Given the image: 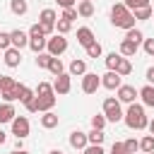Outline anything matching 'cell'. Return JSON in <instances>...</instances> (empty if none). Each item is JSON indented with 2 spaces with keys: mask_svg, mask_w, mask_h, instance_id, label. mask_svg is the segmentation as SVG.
Wrapping results in <instances>:
<instances>
[{
  "mask_svg": "<svg viewBox=\"0 0 154 154\" xmlns=\"http://www.w3.org/2000/svg\"><path fill=\"white\" fill-rule=\"evenodd\" d=\"M132 14H135V19H152V14H154V7H152V5H144V7H137V10H132Z\"/></svg>",
  "mask_w": 154,
  "mask_h": 154,
  "instance_id": "603a6c76",
  "label": "cell"
},
{
  "mask_svg": "<svg viewBox=\"0 0 154 154\" xmlns=\"http://www.w3.org/2000/svg\"><path fill=\"white\" fill-rule=\"evenodd\" d=\"M48 154H65V152H60V149H53V152H48Z\"/></svg>",
  "mask_w": 154,
  "mask_h": 154,
  "instance_id": "f5cc1de1",
  "label": "cell"
},
{
  "mask_svg": "<svg viewBox=\"0 0 154 154\" xmlns=\"http://www.w3.org/2000/svg\"><path fill=\"white\" fill-rule=\"evenodd\" d=\"M41 36H46V31H43V26L36 22V24H31V29H29V38H41Z\"/></svg>",
  "mask_w": 154,
  "mask_h": 154,
  "instance_id": "e575fe53",
  "label": "cell"
},
{
  "mask_svg": "<svg viewBox=\"0 0 154 154\" xmlns=\"http://www.w3.org/2000/svg\"><path fill=\"white\" fill-rule=\"evenodd\" d=\"M116 91H118V101L120 103H135V99L140 96V89L132 87V84H120Z\"/></svg>",
  "mask_w": 154,
  "mask_h": 154,
  "instance_id": "ba28073f",
  "label": "cell"
},
{
  "mask_svg": "<svg viewBox=\"0 0 154 154\" xmlns=\"http://www.w3.org/2000/svg\"><path fill=\"white\" fill-rule=\"evenodd\" d=\"M89 144V137H87V132H82V130H75V132H70V147L72 149H84Z\"/></svg>",
  "mask_w": 154,
  "mask_h": 154,
  "instance_id": "4fadbf2b",
  "label": "cell"
},
{
  "mask_svg": "<svg viewBox=\"0 0 154 154\" xmlns=\"http://www.w3.org/2000/svg\"><path fill=\"white\" fill-rule=\"evenodd\" d=\"M120 58H123V55H120V53H116V51H113V53H108V55H106V67H108V70H116V67H118V63H120Z\"/></svg>",
  "mask_w": 154,
  "mask_h": 154,
  "instance_id": "1f68e13d",
  "label": "cell"
},
{
  "mask_svg": "<svg viewBox=\"0 0 154 154\" xmlns=\"http://www.w3.org/2000/svg\"><path fill=\"white\" fill-rule=\"evenodd\" d=\"M5 140H7V135H5L2 130H0V144H5Z\"/></svg>",
  "mask_w": 154,
  "mask_h": 154,
  "instance_id": "681fc988",
  "label": "cell"
},
{
  "mask_svg": "<svg viewBox=\"0 0 154 154\" xmlns=\"http://www.w3.org/2000/svg\"><path fill=\"white\" fill-rule=\"evenodd\" d=\"M103 116H106V120L108 123H118V120H123V108H120V101H118V96H108V99H103Z\"/></svg>",
  "mask_w": 154,
  "mask_h": 154,
  "instance_id": "3957f363",
  "label": "cell"
},
{
  "mask_svg": "<svg viewBox=\"0 0 154 154\" xmlns=\"http://www.w3.org/2000/svg\"><path fill=\"white\" fill-rule=\"evenodd\" d=\"M137 48H140V46L132 43V41H128V38L120 41V55H123V58H132V55L137 53Z\"/></svg>",
  "mask_w": 154,
  "mask_h": 154,
  "instance_id": "d6986e66",
  "label": "cell"
},
{
  "mask_svg": "<svg viewBox=\"0 0 154 154\" xmlns=\"http://www.w3.org/2000/svg\"><path fill=\"white\" fill-rule=\"evenodd\" d=\"M17 82L10 77V75H0V91H7V89H12Z\"/></svg>",
  "mask_w": 154,
  "mask_h": 154,
  "instance_id": "836d02e7",
  "label": "cell"
},
{
  "mask_svg": "<svg viewBox=\"0 0 154 154\" xmlns=\"http://www.w3.org/2000/svg\"><path fill=\"white\" fill-rule=\"evenodd\" d=\"M125 2V7L132 12V10H137V7H144V5H152L149 0H123Z\"/></svg>",
  "mask_w": 154,
  "mask_h": 154,
  "instance_id": "74e56055",
  "label": "cell"
},
{
  "mask_svg": "<svg viewBox=\"0 0 154 154\" xmlns=\"http://www.w3.org/2000/svg\"><path fill=\"white\" fill-rule=\"evenodd\" d=\"M46 51L51 53V55H63L65 51H67V38L63 36V34H55V36H51L48 38V43H46Z\"/></svg>",
  "mask_w": 154,
  "mask_h": 154,
  "instance_id": "5b68a950",
  "label": "cell"
},
{
  "mask_svg": "<svg viewBox=\"0 0 154 154\" xmlns=\"http://www.w3.org/2000/svg\"><path fill=\"white\" fill-rule=\"evenodd\" d=\"M19 63H22V51L14 48V46H10L5 51V65L7 67H19Z\"/></svg>",
  "mask_w": 154,
  "mask_h": 154,
  "instance_id": "7c38bea8",
  "label": "cell"
},
{
  "mask_svg": "<svg viewBox=\"0 0 154 154\" xmlns=\"http://www.w3.org/2000/svg\"><path fill=\"white\" fill-rule=\"evenodd\" d=\"M82 152H84V154H106L101 144H87V147H84Z\"/></svg>",
  "mask_w": 154,
  "mask_h": 154,
  "instance_id": "7bdbcfd3",
  "label": "cell"
},
{
  "mask_svg": "<svg viewBox=\"0 0 154 154\" xmlns=\"http://www.w3.org/2000/svg\"><path fill=\"white\" fill-rule=\"evenodd\" d=\"M48 70H51L55 77H58V75H63V72H65V67H63V60L53 55V58H51V65H48Z\"/></svg>",
  "mask_w": 154,
  "mask_h": 154,
  "instance_id": "f1b7e54d",
  "label": "cell"
},
{
  "mask_svg": "<svg viewBox=\"0 0 154 154\" xmlns=\"http://www.w3.org/2000/svg\"><path fill=\"white\" fill-rule=\"evenodd\" d=\"M94 41H96V38H94V31H91L89 26H79V29H77V43H79V46L87 48V46H91Z\"/></svg>",
  "mask_w": 154,
  "mask_h": 154,
  "instance_id": "5bb4252c",
  "label": "cell"
},
{
  "mask_svg": "<svg viewBox=\"0 0 154 154\" xmlns=\"http://www.w3.org/2000/svg\"><path fill=\"white\" fill-rule=\"evenodd\" d=\"M46 43H48L46 36H41V38H29V48H31L34 53H43V51H46Z\"/></svg>",
  "mask_w": 154,
  "mask_h": 154,
  "instance_id": "cb8c5ba5",
  "label": "cell"
},
{
  "mask_svg": "<svg viewBox=\"0 0 154 154\" xmlns=\"http://www.w3.org/2000/svg\"><path fill=\"white\" fill-rule=\"evenodd\" d=\"M147 82H149V84H154V67H149V70H147Z\"/></svg>",
  "mask_w": 154,
  "mask_h": 154,
  "instance_id": "c3c4849f",
  "label": "cell"
},
{
  "mask_svg": "<svg viewBox=\"0 0 154 154\" xmlns=\"http://www.w3.org/2000/svg\"><path fill=\"white\" fill-rule=\"evenodd\" d=\"M10 10H12V14L22 17V14H26L29 5H26V0H10Z\"/></svg>",
  "mask_w": 154,
  "mask_h": 154,
  "instance_id": "44dd1931",
  "label": "cell"
},
{
  "mask_svg": "<svg viewBox=\"0 0 154 154\" xmlns=\"http://www.w3.org/2000/svg\"><path fill=\"white\" fill-rule=\"evenodd\" d=\"M123 144H125V152H128V154H135V152L140 149V142H137L135 137H130V140H125Z\"/></svg>",
  "mask_w": 154,
  "mask_h": 154,
  "instance_id": "60d3db41",
  "label": "cell"
},
{
  "mask_svg": "<svg viewBox=\"0 0 154 154\" xmlns=\"http://www.w3.org/2000/svg\"><path fill=\"white\" fill-rule=\"evenodd\" d=\"M84 72H87V63L79 60V58H75V60L70 63V75H72V77H82Z\"/></svg>",
  "mask_w": 154,
  "mask_h": 154,
  "instance_id": "ffe728a7",
  "label": "cell"
},
{
  "mask_svg": "<svg viewBox=\"0 0 154 154\" xmlns=\"http://www.w3.org/2000/svg\"><path fill=\"white\" fill-rule=\"evenodd\" d=\"M70 89H72V75H70V72L58 75L55 82H53V91L63 96V94H70Z\"/></svg>",
  "mask_w": 154,
  "mask_h": 154,
  "instance_id": "9c48e42d",
  "label": "cell"
},
{
  "mask_svg": "<svg viewBox=\"0 0 154 154\" xmlns=\"http://www.w3.org/2000/svg\"><path fill=\"white\" fill-rule=\"evenodd\" d=\"M140 99H142L144 106L154 108V84H144V87L140 89Z\"/></svg>",
  "mask_w": 154,
  "mask_h": 154,
  "instance_id": "e0dca14e",
  "label": "cell"
},
{
  "mask_svg": "<svg viewBox=\"0 0 154 154\" xmlns=\"http://www.w3.org/2000/svg\"><path fill=\"white\" fill-rule=\"evenodd\" d=\"M29 130H31L29 118L26 116H14V120H12V135L19 137V140H24V137H29Z\"/></svg>",
  "mask_w": 154,
  "mask_h": 154,
  "instance_id": "8992f818",
  "label": "cell"
},
{
  "mask_svg": "<svg viewBox=\"0 0 154 154\" xmlns=\"http://www.w3.org/2000/svg\"><path fill=\"white\" fill-rule=\"evenodd\" d=\"M77 14H79V17H91V14H94V2L79 0V2H77Z\"/></svg>",
  "mask_w": 154,
  "mask_h": 154,
  "instance_id": "7402d4cb",
  "label": "cell"
},
{
  "mask_svg": "<svg viewBox=\"0 0 154 154\" xmlns=\"http://www.w3.org/2000/svg\"><path fill=\"white\" fill-rule=\"evenodd\" d=\"M147 154H154V152H147Z\"/></svg>",
  "mask_w": 154,
  "mask_h": 154,
  "instance_id": "11a10c76",
  "label": "cell"
},
{
  "mask_svg": "<svg viewBox=\"0 0 154 154\" xmlns=\"http://www.w3.org/2000/svg\"><path fill=\"white\" fill-rule=\"evenodd\" d=\"M55 96H58L55 91H53V94H43V96H36V108H38L41 113H46V111H51V108L55 106V101H58Z\"/></svg>",
  "mask_w": 154,
  "mask_h": 154,
  "instance_id": "8fae6325",
  "label": "cell"
},
{
  "mask_svg": "<svg viewBox=\"0 0 154 154\" xmlns=\"http://www.w3.org/2000/svg\"><path fill=\"white\" fill-rule=\"evenodd\" d=\"M106 123H108V120H106V116H103V113H101V116H91V128L103 130V128H106Z\"/></svg>",
  "mask_w": 154,
  "mask_h": 154,
  "instance_id": "8d00e7d4",
  "label": "cell"
},
{
  "mask_svg": "<svg viewBox=\"0 0 154 154\" xmlns=\"http://www.w3.org/2000/svg\"><path fill=\"white\" fill-rule=\"evenodd\" d=\"M12 154H29L26 149H17V152H12Z\"/></svg>",
  "mask_w": 154,
  "mask_h": 154,
  "instance_id": "816d5d0a",
  "label": "cell"
},
{
  "mask_svg": "<svg viewBox=\"0 0 154 154\" xmlns=\"http://www.w3.org/2000/svg\"><path fill=\"white\" fill-rule=\"evenodd\" d=\"M51 58H53V55H51L48 51H46V53H36V67H46V70H48Z\"/></svg>",
  "mask_w": 154,
  "mask_h": 154,
  "instance_id": "4dcf8cb0",
  "label": "cell"
},
{
  "mask_svg": "<svg viewBox=\"0 0 154 154\" xmlns=\"http://www.w3.org/2000/svg\"><path fill=\"white\" fill-rule=\"evenodd\" d=\"M144 53L154 55V38H144Z\"/></svg>",
  "mask_w": 154,
  "mask_h": 154,
  "instance_id": "bcb514c9",
  "label": "cell"
},
{
  "mask_svg": "<svg viewBox=\"0 0 154 154\" xmlns=\"http://www.w3.org/2000/svg\"><path fill=\"white\" fill-rule=\"evenodd\" d=\"M116 72H118L120 77H128V75L132 72V63H130L128 58H120V63H118V67H116Z\"/></svg>",
  "mask_w": 154,
  "mask_h": 154,
  "instance_id": "484cf974",
  "label": "cell"
},
{
  "mask_svg": "<svg viewBox=\"0 0 154 154\" xmlns=\"http://www.w3.org/2000/svg\"><path fill=\"white\" fill-rule=\"evenodd\" d=\"M24 108H26L29 113H38V108H36V96L26 99V101H24Z\"/></svg>",
  "mask_w": 154,
  "mask_h": 154,
  "instance_id": "ee69618b",
  "label": "cell"
},
{
  "mask_svg": "<svg viewBox=\"0 0 154 154\" xmlns=\"http://www.w3.org/2000/svg\"><path fill=\"white\" fill-rule=\"evenodd\" d=\"M55 22H58V17H55V10H53V7H43V10H41V14H38V24L43 26L46 36H51V34H53V29H55Z\"/></svg>",
  "mask_w": 154,
  "mask_h": 154,
  "instance_id": "277c9868",
  "label": "cell"
},
{
  "mask_svg": "<svg viewBox=\"0 0 154 154\" xmlns=\"http://www.w3.org/2000/svg\"><path fill=\"white\" fill-rule=\"evenodd\" d=\"M0 96H2V101H7V103H14V101H19V91H17V84H14L12 89H7V91H0Z\"/></svg>",
  "mask_w": 154,
  "mask_h": 154,
  "instance_id": "83f0119b",
  "label": "cell"
},
{
  "mask_svg": "<svg viewBox=\"0 0 154 154\" xmlns=\"http://www.w3.org/2000/svg\"><path fill=\"white\" fill-rule=\"evenodd\" d=\"M147 128H149V132L154 135V120H149V125H147Z\"/></svg>",
  "mask_w": 154,
  "mask_h": 154,
  "instance_id": "f907efd6",
  "label": "cell"
},
{
  "mask_svg": "<svg viewBox=\"0 0 154 154\" xmlns=\"http://www.w3.org/2000/svg\"><path fill=\"white\" fill-rule=\"evenodd\" d=\"M87 137H89V144H103V140H106V132H103V130H96V128H91V132H87Z\"/></svg>",
  "mask_w": 154,
  "mask_h": 154,
  "instance_id": "d4e9b609",
  "label": "cell"
},
{
  "mask_svg": "<svg viewBox=\"0 0 154 154\" xmlns=\"http://www.w3.org/2000/svg\"><path fill=\"white\" fill-rule=\"evenodd\" d=\"M111 22H113V26H118V29H132L135 26V14L125 7V2H116L113 7H111Z\"/></svg>",
  "mask_w": 154,
  "mask_h": 154,
  "instance_id": "7a4b0ae2",
  "label": "cell"
},
{
  "mask_svg": "<svg viewBox=\"0 0 154 154\" xmlns=\"http://www.w3.org/2000/svg\"><path fill=\"white\" fill-rule=\"evenodd\" d=\"M55 2H58V5L65 10V7H75V2H77V0H55Z\"/></svg>",
  "mask_w": 154,
  "mask_h": 154,
  "instance_id": "7dc6e473",
  "label": "cell"
},
{
  "mask_svg": "<svg viewBox=\"0 0 154 154\" xmlns=\"http://www.w3.org/2000/svg\"><path fill=\"white\" fill-rule=\"evenodd\" d=\"M101 53H103V48H101V43H91V46H87V55L89 58H101Z\"/></svg>",
  "mask_w": 154,
  "mask_h": 154,
  "instance_id": "d6a6232c",
  "label": "cell"
},
{
  "mask_svg": "<svg viewBox=\"0 0 154 154\" xmlns=\"http://www.w3.org/2000/svg\"><path fill=\"white\" fill-rule=\"evenodd\" d=\"M70 26H72V22H67V19H58V22H55V29H58V34H63V36L70 31Z\"/></svg>",
  "mask_w": 154,
  "mask_h": 154,
  "instance_id": "ab89813d",
  "label": "cell"
},
{
  "mask_svg": "<svg viewBox=\"0 0 154 154\" xmlns=\"http://www.w3.org/2000/svg\"><path fill=\"white\" fill-rule=\"evenodd\" d=\"M99 87H101V77L96 72H84L82 75V91L84 94H96Z\"/></svg>",
  "mask_w": 154,
  "mask_h": 154,
  "instance_id": "52a82bcc",
  "label": "cell"
},
{
  "mask_svg": "<svg viewBox=\"0 0 154 154\" xmlns=\"http://www.w3.org/2000/svg\"><path fill=\"white\" fill-rule=\"evenodd\" d=\"M111 154H128V152H125V144H123V142H113Z\"/></svg>",
  "mask_w": 154,
  "mask_h": 154,
  "instance_id": "f6af8a7d",
  "label": "cell"
},
{
  "mask_svg": "<svg viewBox=\"0 0 154 154\" xmlns=\"http://www.w3.org/2000/svg\"><path fill=\"white\" fill-rule=\"evenodd\" d=\"M12 46V36L7 31H0V51H7Z\"/></svg>",
  "mask_w": 154,
  "mask_h": 154,
  "instance_id": "b9f144b4",
  "label": "cell"
},
{
  "mask_svg": "<svg viewBox=\"0 0 154 154\" xmlns=\"http://www.w3.org/2000/svg\"><path fill=\"white\" fill-rule=\"evenodd\" d=\"M140 149L147 154V152H154V135H144L140 140Z\"/></svg>",
  "mask_w": 154,
  "mask_h": 154,
  "instance_id": "f546056e",
  "label": "cell"
},
{
  "mask_svg": "<svg viewBox=\"0 0 154 154\" xmlns=\"http://www.w3.org/2000/svg\"><path fill=\"white\" fill-rule=\"evenodd\" d=\"M123 120H125V125L130 130H144L149 125V118L144 116V106L142 103H128V111H125Z\"/></svg>",
  "mask_w": 154,
  "mask_h": 154,
  "instance_id": "6da1fadb",
  "label": "cell"
},
{
  "mask_svg": "<svg viewBox=\"0 0 154 154\" xmlns=\"http://www.w3.org/2000/svg\"><path fill=\"white\" fill-rule=\"evenodd\" d=\"M58 123H60V118H58L53 111H46V113L41 116V128H46V130H53V128H58Z\"/></svg>",
  "mask_w": 154,
  "mask_h": 154,
  "instance_id": "ac0fdd59",
  "label": "cell"
},
{
  "mask_svg": "<svg viewBox=\"0 0 154 154\" xmlns=\"http://www.w3.org/2000/svg\"><path fill=\"white\" fill-rule=\"evenodd\" d=\"M10 36H12V46L14 48H26L29 46V34L26 31H22V29H14V31H10Z\"/></svg>",
  "mask_w": 154,
  "mask_h": 154,
  "instance_id": "9a60e30c",
  "label": "cell"
},
{
  "mask_svg": "<svg viewBox=\"0 0 154 154\" xmlns=\"http://www.w3.org/2000/svg\"><path fill=\"white\" fill-rule=\"evenodd\" d=\"M14 116H17V113H14V106H12V103H7V101L0 103V125H2V123H12Z\"/></svg>",
  "mask_w": 154,
  "mask_h": 154,
  "instance_id": "2e32d148",
  "label": "cell"
},
{
  "mask_svg": "<svg viewBox=\"0 0 154 154\" xmlns=\"http://www.w3.org/2000/svg\"><path fill=\"white\" fill-rule=\"evenodd\" d=\"M125 38H128V41H132V43H137V46H140V43H142V41H144V34H142V31H140V29H135V26H132V29H128V34H125Z\"/></svg>",
  "mask_w": 154,
  "mask_h": 154,
  "instance_id": "4316f807",
  "label": "cell"
},
{
  "mask_svg": "<svg viewBox=\"0 0 154 154\" xmlns=\"http://www.w3.org/2000/svg\"><path fill=\"white\" fill-rule=\"evenodd\" d=\"M120 84H123V77H120L116 70H108V72L101 77V87H106V89H111V91H113V89H118Z\"/></svg>",
  "mask_w": 154,
  "mask_h": 154,
  "instance_id": "30bf717a",
  "label": "cell"
},
{
  "mask_svg": "<svg viewBox=\"0 0 154 154\" xmlns=\"http://www.w3.org/2000/svg\"><path fill=\"white\" fill-rule=\"evenodd\" d=\"M87 2H94V0H87Z\"/></svg>",
  "mask_w": 154,
  "mask_h": 154,
  "instance_id": "db71d44e",
  "label": "cell"
},
{
  "mask_svg": "<svg viewBox=\"0 0 154 154\" xmlns=\"http://www.w3.org/2000/svg\"><path fill=\"white\" fill-rule=\"evenodd\" d=\"M34 91H36V96H43V94H53V84H48V82H38V87H36Z\"/></svg>",
  "mask_w": 154,
  "mask_h": 154,
  "instance_id": "d590c367",
  "label": "cell"
},
{
  "mask_svg": "<svg viewBox=\"0 0 154 154\" xmlns=\"http://www.w3.org/2000/svg\"><path fill=\"white\" fill-rule=\"evenodd\" d=\"M77 17H79V14H77V7H65V10H63V17H60V19H67V22H75Z\"/></svg>",
  "mask_w": 154,
  "mask_h": 154,
  "instance_id": "f35d334b",
  "label": "cell"
}]
</instances>
